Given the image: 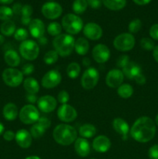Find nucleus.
Listing matches in <instances>:
<instances>
[{
	"instance_id": "nucleus-39",
	"label": "nucleus",
	"mask_w": 158,
	"mask_h": 159,
	"mask_svg": "<svg viewBox=\"0 0 158 159\" xmlns=\"http://www.w3.org/2000/svg\"><path fill=\"white\" fill-rule=\"evenodd\" d=\"M140 46L145 51H153L155 48L154 42L148 37H143L140 40Z\"/></svg>"
},
{
	"instance_id": "nucleus-36",
	"label": "nucleus",
	"mask_w": 158,
	"mask_h": 159,
	"mask_svg": "<svg viewBox=\"0 0 158 159\" xmlns=\"http://www.w3.org/2000/svg\"><path fill=\"white\" fill-rule=\"evenodd\" d=\"M13 16V11L8 6H1L0 7V20L7 21L10 20Z\"/></svg>"
},
{
	"instance_id": "nucleus-9",
	"label": "nucleus",
	"mask_w": 158,
	"mask_h": 159,
	"mask_svg": "<svg viewBox=\"0 0 158 159\" xmlns=\"http://www.w3.org/2000/svg\"><path fill=\"white\" fill-rule=\"evenodd\" d=\"M99 80V73L96 68L89 67L84 71L81 79V86L85 89H92L97 85Z\"/></svg>"
},
{
	"instance_id": "nucleus-4",
	"label": "nucleus",
	"mask_w": 158,
	"mask_h": 159,
	"mask_svg": "<svg viewBox=\"0 0 158 159\" xmlns=\"http://www.w3.org/2000/svg\"><path fill=\"white\" fill-rule=\"evenodd\" d=\"M62 26L70 35H74L81 32L83 29V21L78 16L68 13L62 19Z\"/></svg>"
},
{
	"instance_id": "nucleus-45",
	"label": "nucleus",
	"mask_w": 158,
	"mask_h": 159,
	"mask_svg": "<svg viewBox=\"0 0 158 159\" xmlns=\"http://www.w3.org/2000/svg\"><path fill=\"white\" fill-rule=\"evenodd\" d=\"M37 123H38L40 125H41L42 127H43L44 129H46V130L50 127V124H51V122L50 120V119L46 118V116H42V117H40Z\"/></svg>"
},
{
	"instance_id": "nucleus-55",
	"label": "nucleus",
	"mask_w": 158,
	"mask_h": 159,
	"mask_svg": "<svg viewBox=\"0 0 158 159\" xmlns=\"http://www.w3.org/2000/svg\"><path fill=\"white\" fill-rule=\"evenodd\" d=\"M82 63H83L84 66L89 68L90 65H91V60L88 57H84L83 61H82Z\"/></svg>"
},
{
	"instance_id": "nucleus-62",
	"label": "nucleus",
	"mask_w": 158,
	"mask_h": 159,
	"mask_svg": "<svg viewBox=\"0 0 158 159\" xmlns=\"http://www.w3.org/2000/svg\"><path fill=\"white\" fill-rule=\"evenodd\" d=\"M91 159H95V158H91Z\"/></svg>"
},
{
	"instance_id": "nucleus-56",
	"label": "nucleus",
	"mask_w": 158,
	"mask_h": 159,
	"mask_svg": "<svg viewBox=\"0 0 158 159\" xmlns=\"http://www.w3.org/2000/svg\"><path fill=\"white\" fill-rule=\"evenodd\" d=\"M153 58L155 59L156 62H158V45L156 46L154 48L153 51Z\"/></svg>"
},
{
	"instance_id": "nucleus-52",
	"label": "nucleus",
	"mask_w": 158,
	"mask_h": 159,
	"mask_svg": "<svg viewBox=\"0 0 158 159\" xmlns=\"http://www.w3.org/2000/svg\"><path fill=\"white\" fill-rule=\"evenodd\" d=\"M136 4L139 5V6H144L151 2V0H133Z\"/></svg>"
},
{
	"instance_id": "nucleus-5",
	"label": "nucleus",
	"mask_w": 158,
	"mask_h": 159,
	"mask_svg": "<svg viewBox=\"0 0 158 159\" xmlns=\"http://www.w3.org/2000/svg\"><path fill=\"white\" fill-rule=\"evenodd\" d=\"M19 50H20V55L28 61L35 60L40 54V48L38 43L32 40H26L22 42Z\"/></svg>"
},
{
	"instance_id": "nucleus-7",
	"label": "nucleus",
	"mask_w": 158,
	"mask_h": 159,
	"mask_svg": "<svg viewBox=\"0 0 158 159\" xmlns=\"http://www.w3.org/2000/svg\"><path fill=\"white\" fill-rule=\"evenodd\" d=\"M2 77L3 82L9 87H17L23 82V75L22 71L14 68L5 69Z\"/></svg>"
},
{
	"instance_id": "nucleus-30",
	"label": "nucleus",
	"mask_w": 158,
	"mask_h": 159,
	"mask_svg": "<svg viewBox=\"0 0 158 159\" xmlns=\"http://www.w3.org/2000/svg\"><path fill=\"white\" fill-rule=\"evenodd\" d=\"M118 95L122 99H129L133 94V88L129 84H122L117 88Z\"/></svg>"
},
{
	"instance_id": "nucleus-60",
	"label": "nucleus",
	"mask_w": 158,
	"mask_h": 159,
	"mask_svg": "<svg viewBox=\"0 0 158 159\" xmlns=\"http://www.w3.org/2000/svg\"><path fill=\"white\" fill-rule=\"evenodd\" d=\"M25 159H40V158H39L38 156H29L26 158Z\"/></svg>"
},
{
	"instance_id": "nucleus-14",
	"label": "nucleus",
	"mask_w": 158,
	"mask_h": 159,
	"mask_svg": "<svg viewBox=\"0 0 158 159\" xmlns=\"http://www.w3.org/2000/svg\"><path fill=\"white\" fill-rule=\"evenodd\" d=\"M110 55L111 53L109 49L105 44L99 43L94 46L92 50V57L97 63L102 64L108 61V59L110 58Z\"/></svg>"
},
{
	"instance_id": "nucleus-27",
	"label": "nucleus",
	"mask_w": 158,
	"mask_h": 159,
	"mask_svg": "<svg viewBox=\"0 0 158 159\" xmlns=\"http://www.w3.org/2000/svg\"><path fill=\"white\" fill-rule=\"evenodd\" d=\"M96 127L90 124H85L81 126L79 128V134L83 138H91L96 134Z\"/></svg>"
},
{
	"instance_id": "nucleus-13",
	"label": "nucleus",
	"mask_w": 158,
	"mask_h": 159,
	"mask_svg": "<svg viewBox=\"0 0 158 159\" xmlns=\"http://www.w3.org/2000/svg\"><path fill=\"white\" fill-rule=\"evenodd\" d=\"M124 81V75L122 70L112 69L107 74L105 78V82L107 85L110 88L116 89L120 86Z\"/></svg>"
},
{
	"instance_id": "nucleus-41",
	"label": "nucleus",
	"mask_w": 158,
	"mask_h": 159,
	"mask_svg": "<svg viewBox=\"0 0 158 159\" xmlns=\"http://www.w3.org/2000/svg\"><path fill=\"white\" fill-rule=\"evenodd\" d=\"M70 96L69 94L67 91L63 90V91H60L58 93V96H57V100L61 104H66L67 102L69 101Z\"/></svg>"
},
{
	"instance_id": "nucleus-1",
	"label": "nucleus",
	"mask_w": 158,
	"mask_h": 159,
	"mask_svg": "<svg viewBox=\"0 0 158 159\" xmlns=\"http://www.w3.org/2000/svg\"><path fill=\"white\" fill-rule=\"evenodd\" d=\"M129 132L135 141L139 143H147L154 138L156 124L149 116H141L135 121Z\"/></svg>"
},
{
	"instance_id": "nucleus-50",
	"label": "nucleus",
	"mask_w": 158,
	"mask_h": 159,
	"mask_svg": "<svg viewBox=\"0 0 158 159\" xmlns=\"http://www.w3.org/2000/svg\"><path fill=\"white\" fill-rule=\"evenodd\" d=\"M134 80L136 81V83L139 84V85H143V84L146 83V78L143 74L139 75Z\"/></svg>"
},
{
	"instance_id": "nucleus-38",
	"label": "nucleus",
	"mask_w": 158,
	"mask_h": 159,
	"mask_svg": "<svg viewBox=\"0 0 158 159\" xmlns=\"http://www.w3.org/2000/svg\"><path fill=\"white\" fill-rule=\"evenodd\" d=\"M29 36V33L24 28H19L14 33V38L18 41H25Z\"/></svg>"
},
{
	"instance_id": "nucleus-40",
	"label": "nucleus",
	"mask_w": 158,
	"mask_h": 159,
	"mask_svg": "<svg viewBox=\"0 0 158 159\" xmlns=\"http://www.w3.org/2000/svg\"><path fill=\"white\" fill-rule=\"evenodd\" d=\"M130 61L129 57L128 55L126 54H124V55H121L119 58L117 59V61H116V65L119 68H123Z\"/></svg>"
},
{
	"instance_id": "nucleus-12",
	"label": "nucleus",
	"mask_w": 158,
	"mask_h": 159,
	"mask_svg": "<svg viewBox=\"0 0 158 159\" xmlns=\"http://www.w3.org/2000/svg\"><path fill=\"white\" fill-rule=\"evenodd\" d=\"M57 116L64 123H71L77 118V113L75 109L68 104H62L57 110Z\"/></svg>"
},
{
	"instance_id": "nucleus-15",
	"label": "nucleus",
	"mask_w": 158,
	"mask_h": 159,
	"mask_svg": "<svg viewBox=\"0 0 158 159\" xmlns=\"http://www.w3.org/2000/svg\"><path fill=\"white\" fill-rule=\"evenodd\" d=\"M57 102L52 96H43L37 100V106L43 113H51L57 107Z\"/></svg>"
},
{
	"instance_id": "nucleus-26",
	"label": "nucleus",
	"mask_w": 158,
	"mask_h": 159,
	"mask_svg": "<svg viewBox=\"0 0 158 159\" xmlns=\"http://www.w3.org/2000/svg\"><path fill=\"white\" fill-rule=\"evenodd\" d=\"M74 50L79 55H85L89 50V43L85 37H79L74 43Z\"/></svg>"
},
{
	"instance_id": "nucleus-34",
	"label": "nucleus",
	"mask_w": 158,
	"mask_h": 159,
	"mask_svg": "<svg viewBox=\"0 0 158 159\" xmlns=\"http://www.w3.org/2000/svg\"><path fill=\"white\" fill-rule=\"evenodd\" d=\"M59 57V54L55 50H51L46 52L43 57V61L46 65H54L57 61Z\"/></svg>"
},
{
	"instance_id": "nucleus-51",
	"label": "nucleus",
	"mask_w": 158,
	"mask_h": 159,
	"mask_svg": "<svg viewBox=\"0 0 158 159\" xmlns=\"http://www.w3.org/2000/svg\"><path fill=\"white\" fill-rule=\"evenodd\" d=\"M26 100L30 103H35L37 101V97L36 94H27L26 96Z\"/></svg>"
},
{
	"instance_id": "nucleus-29",
	"label": "nucleus",
	"mask_w": 158,
	"mask_h": 159,
	"mask_svg": "<svg viewBox=\"0 0 158 159\" xmlns=\"http://www.w3.org/2000/svg\"><path fill=\"white\" fill-rule=\"evenodd\" d=\"M15 30L16 29H15V23L11 20L4 21L0 26V31H1L2 34L3 36H6V37H9V36L14 34Z\"/></svg>"
},
{
	"instance_id": "nucleus-10",
	"label": "nucleus",
	"mask_w": 158,
	"mask_h": 159,
	"mask_svg": "<svg viewBox=\"0 0 158 159\" xmlns=\"http://www.w3.org/2000/svg\"><path fill=\"white\" fill-rule=\"evenodd\" d=\"M61 75L57 70H50L47 71L42 78V86L45 89H54L61 82Z\"/></svg>"
},
{
	"instance_id": "nucleus-47",
	"label": "nucleus",
	"mask_w": 158,
	"mask_h": 159,
	"mask_svg": "<svg viewBox=\"0 0 158 159\" xmlns=\"http://www.w3.org/2000/svg\"><path fill=\"white\" fill-rule=\"evenodd\" d=\"M88 5L92 9H99L102 6V0H86Z\"/></svg>"
},
{
	"instance_id": "nucleus-57",
	"label": "nucleus",
	"mask_w": 158,
	"mask_h": 159,
	"mask_svg": "<svg viewBox=\"0 0 158 159\" xmlns=\"http://www.w3.org/2000/svg\"><path fill=\"white\" fill-rule=\"evenodd\" d=\"M13 1L14 0H0V3L4 5H9L11 4Z\"/></svg>"
},
{
	"instance_id": "nucleus-31",
	"label": "nucleus",
	"mask_w": 158,
	"mask_h": 159,
	"mask_svg": "<svg viewBox=\"0 0 158 159\" xmlns=\"http://www.w3.org/2000/svg\"><path fill=\"white\" fill-rule=\"evenodd\" d=\"M80 72L81 67L77 62H72V63L69 64L68 68H67V74H68V77L71 78V79H74L77 78Z\"/></svg>"
},
{
	"instance_id": "nucleus-2",
	"label": "nucleus",
	"mask_w": 158,
	"mask_h": 159,
	"mask_svg": "<svg viewBox=\"0 0 158 159\" xmlns=\"http://www.w3.org/2000/svg\"><path fill=\"white\" fill-rule=\"evenodd\" d=\"M77 132L69 124H59L53 130V138L57 144L63 146L71 145L77 139Z\"/></svg>"
},
{
	"instance_id": "nucleus-28",
	"label": "nucleus",
	"mask_w": 158,
	"mask_h": 159,
	"mask_svg": "<svg viewBox=\"0 0 158 159\" xmlns=\"http://www.w3.org/2000/svg\"><path fill=\"white\" fill-rule=\"evenodd\" d=\"M102 2L110 10L117 11L125 7L126 0H102Z\"/></svg>"
},
{
	"instance_id": "nucleus-20",
	"label": "nucleus",
	"mask_w": 158,
	"mask_h": 159,
	"mask_svg": "<svg viewBox=\"0 0 158 159\" xmlns=\"http://www.w3.org/2000/svg\"><path fill=\"white\" fill-rule=\"evenodd\" d=\"M112 127L115 131L117 132L119 134L122 136V139L125 140V141L127 139L128 134L130 131V128L126 121L124 120L122 118L117 117L113 120Z\"/></svg>"
},
{
	"instance_id": "nucleus-18",
	"label": "nucleus",
	"mask_w": 158,
	"mask_h": 159,
	"mask_svg": "<svg viewBox=\"0 0 158 159\" xmlns=\"http://www.w3.org/2000/svg\"><path fill=\"white\" fill-rule=\"evenodd\" d=\"M15 140L16 144L22 148H28L32 144V136L25 129H20L15 133Z\"/></svg>"
},
{
	"instance_id": "nucleus-58",
	"label": "nucleus",
	"mask_w": 158,
	"mask_h": 159,
	"mask_svg": "<svg viewBox=\"0 0 158 159\" xmlns=\"http://www.w3.org/2000/svg\"><path fill=\"white\" fill-rule=\"evenodd\" d=\"M4 130H5L4 125L0 122V136H1L2 134H3V133H4Z\"/></svg>"
},
{
	"instance_id": "nucleus-16",
	"label": "nucleus",
	"mask_w": 158,
	"mask_h": 159,
	"mask_svg": "<svg viewBox=\"0 0 158 159\" xmlns=\"http://www.w3.org/2000/svg\"><path fill=\"white\" fill-rule=\"evenodd\" d=\"M83 34L88 39L97 40L102 37V29L95 23H88L83 27Z\"/></svg>"
},
{
	"instance_id": "nucleus-6",
	"label": "nucleus",
	"mask_w": 158,
	"mask_h": 159,
	"mask_svg": "<svg viewBox=\"0 0 158 159\" xmlns=\"http://www.w3.org/2000/svg\"><path fill=\"white\" fill-rule=\"evenodd\" d=\"M136 40L133 34L124 33L118 35L113 41V46L119 51H131L135 46Z\"/></svg>"
},
{
	"instance_id": "nucleus-37",
	"label": "nucleus",
	"mask_w": 158,
	"mask_h": 159,
	"mask_svg": "<svg viewBox=\"0 0 158 159\" xmlns=\"http://www.w3.org/2000/svg\"><path fill=\"white\" fill-rule=\"evenodd\" d=\"M141 27H142V22L139 19H135L133 20L129 23L128 26L129 31L132 34H136L140 30Z\"/></svg>"
},
{
	"instance_id": "nucleus-11",
	"label": "nucleus",
	"mask_w": 158,
	"mask_h": 159,
	"mask_svg": "<svg viewBox=\"0 0 158 159\" xmlns=\"http://www.w3.org/2000/svg\"><path fill=\"white\" fill-rule=\"evenodd\" d=\"M41 12L43 15L49 20H55L60 16L63 9L59 3L54 2H46L42 6Z\"/></svg>"
},
{
	"instance_id": "nucleus-24",
	"label": "nucleus",
	"mask_w": 158,
	"mask_h": 159,
	"mask_svg": "<svg viewBox=\"0 0 158 159\" xmlns=\"http://www.w3.org/2000/svg\"><path fill=\"white\" fill-rule=\"evenodd\" d=\"M4 60L9 66L12 68L17 67L20 64V57L14 50H8L4 54Z\"/></svg>"
},
{
	"instance_id": "nucleus-33",
	"label": "nucleus",
	"mask_w": 158,
	"mask_h": 159,
	"mask_svg": "<svg viewBox=\"0 0 158 159\" xmlns=\"http://www.w3.org/2000/svg\"><path fill=\"white\" fill-rule=\"evenodd\" d=\"M46 31H47V33L50 36L57 37V36L60 35L61 34L62 26L57 22H52V23H50L47 26Z\"/></svg>"
},
{
	"instance_id": "nucleus-43",
	"label": "nucleus",
	"mask_w": 158,
	"mask_h": 159,
	"mask_svg": "<svg viewBox=\"0 0 158 159\" xmlns=\"http://www.w3.org/2000/svg\"><path fill=\"white\" fill-rule=\"evenodd\" d=\"M21 71L23 75H29L34 71V66L32 64H26L23 66Z\"/></svg>"
},
{
	"instance_id": "nucleus-61",
	"label": "nucleus",
	"mask_w": 158,
	"mask_h": 159,
	"mask_svg": "<svg viewBox=\"0 0 158 159\" xmlns=\"http://www.w3.org/2000/svg\"><path fill=\"white\" fill-rule=\"evenodd\" d=\"M155 124L158 126V114L156 116V118H155Z\"/></svg>"
},
{
	"instance_id": "nucleus-53",
	"label": "nucleus",
	"mask_w": 158,
	"mask_h": 159,
	"mask_svg": "<svg viewBox=\"0 0 158 159\" xmlns=\"http://www.w3.org/2000/svg\"><path fill=\"white\" fill-rule=\"evenodd\" d=\"M31 20V17H21V22L23 25H29Z\"/></svg>"
},
{
	"instance_id": "nucleus-49",
	"label": "nucleus",
	"mask_w": 158,
	"mask_h": 159,
	"mask_svg": "<svg viewBox=\"0 0 158 159\" xmlns=\"http://www.w3.org/2000/svg\"><path fill=\"white\" fill-rule=\"evenodd\" d=\"M22 8H23V6H21V4H20V3H15L12 9V11H13V13L17 14V15H20V14H21Z\"/></svg>"
},
{
	"instance_id": "nucleus-35",
	"label": "nucleus",
	"mask_w": 158,
	"mask_h": 159,
	"mask_svg": "<svg viewBox=\"0 0 158 159\" xmlns=\"http://www.w3.org/2000/svg\"><path fill=\"white\" fill-rule=\"evenodd\" d=\"M45 131H46V129L43 128L41 125L38 124V123H36L33 125L32 126L30 129V134L32 136V138H40L44 134Z\"/></svg>"
},
{
	"instance_id": "nucleus-23",
	"label": "nucleus",
	"mask_w": 158,
	"mask_h": 159,
	"mask_svg": "<svg viewBox=\"0 0 158 159\" xmlns=\"http://www.w3.org/2000/svg\"><path fill=\"white\" fill-rule=\"evenodd\" d=\"M2 113L3 116L6 120H14L16 119L19 114L18 107H16L15 104L12 103V102H9L3 107Z\"/></svg>"
},
{
	"instance_id": "nucleus-8",
	"label": "nucleus",
	"mask_w": 158,
	"mask_h": 159,
	"mask_svg": "<svg viewBox=\"0 0 158 159\" xmlns=\"http://www.w3.org/2000/svg\"><path fill=\"white\" fill-rule=\"evenodd\" d=\"M19 116L21 120L25 124H34L38 121L40 116V113L36 107L31 104L24 106L20 110Z\"/></svg>"
},
{
	"instance_id": "nucleus-3",
	"label": "nucleus",
	"mask_w": 158,
	"mask_h": 159,
	"mask_svg": "<svg viewBox=\"0 0 158 159\" xmlns=\"http://www.w3.org/2000/svg\"><path fill=\"white\" fill-rule=\"evenodd\" d=\"M75 40L71 35L68 34H60L54 37L53 46L60 57H68L71 55L74 49Z\"/></svg>"
},
{
	"instance_id": "nucleus-42",
	"label": "nucleus",
	"mask_w": 158,
	"mask_h": 159,
	"mask_svg": "<svg viewBox=\"0 0 158 159\" xmlns=\"http://www.w3.org/2000/svg\"><path fill=\"white\" fill-rule=\"evenodd\" d=\"M33 9L30 5H25L23 6L21 11V15L23 17H31Z\"/></svg>"
},
{
	"instance_id": "nucleus-21",
	"label": "nucleus",
	"mask_w": 158,
	"mask_h": 159,
	"mask_svg": "<svg viewBox=\"0 0 158 159\" xmlns=\"http://www.w3.org/2000/svg\"><path fill=\"white\" fill-rule=\"evenodd\" d=\"M74 149L77 155L80 157L85 158L90 154L91 147L88 140L83 138H79L74 141Z\"/></svg>"
},
{
	"instance_id": "nucleus-54",
	"label": "nucleus",
	"mask_w": 158,
	"mask_h": 159,
	"mask_svg": "<svg viewBox=\"0 0 158 159\" xmlns=\"http://www.w3.org/2000/svg\"><path fill=\"white\" fill-rule=\"evenodd\" d=\"M37 40H38V43H40V45H45L47 43V39H46V37H44V36L40 37V38L37 39Z\"/></svg>"
},
{
	"instance_id": "nucleus-32",
	"label": "nucleus",
	"mask_w": 158,
	"mask_h": 159,
	"mask_svg": "<svg viewBox=\"0 0 158 159\" xmlns=\"http://www.w3.org/2000/svg\"><path fill=\"white\" fill-rule=\"evenodd\" d=\"M88 6L86 0H74L72 5V9L76 14H81L85 12Z\"/></svg>"
},
{
	"instance_id": "nucleus-17",
	"label": "nucleus",
	"mask_w": 158,
	"mask_h": 159,
	"mask_svg": "<svg viewBox=\"0 0 158 159\" xmlns=\"http://www.w3.org/2000/svg\"><path fill=\"white\" fill-rule=\"evenodd\" d=\"M92 148L95 152L105 153L111 148V141L105 135H99L93 140Z\"/></svg>"
},
{
	"instance_id": "nucleus-59",
	"label": "nucleus",
	"mask_w": 158,
	"mask_h": 159,
	"mask_svg": "<svg viewBox=\"0 0 158 159\" xmlns=\"http://www.w3.org/2000/svg\"><path fill=\"white\" fill-rule=\"evenodd\" d=\"M5 42V37L2 34H0V46L2 45Z\"/></svg>"
},
{
	"instance_id": "nucleus-48",
	"label": "nucleus",
	"mask_w": 158,
	"mask_h": 159,
	"mask_svg": "<svg viewBox=\"0 0 158 159\" xmlns=\"http://www.w3.org/2000/svg\"><path fill=\"white\" fill-rule=\"evenodd\" d=\"M15 135L13 131L12 130H6L3 133V138L7 141H11L13 139H15Z\"/></svg>"
},
{
	"instance_id": "nucleus-19",
	"label": "nucleus",
	"mask_w": 158,
	"mask_h": 159,
	"mask_svg": "<svg viewBox=\"0 0 158 159\" xmlns=\"http://www.w3.org/2000/svg\"><path fill=\"white\" fill-rule=\"evenodd\" d=\"M29 30L31 36L39 39L43 37L45 33V26L43 22L40 19H33L29 24Z\"/></svg>"
},
{
	"instance_id": "nucleus-25",
	"label": "nucleus",
	"mask_w": 158,
	"mask_h": 159,
	"mask_svg": "<svg viewBox=\"0 0 158 159\" xmlns=\"http://www.w3.org/2000/svg\"><path fill=\"white\" fill-rule=\"evenodd\" d=\"M23 87L28 94H37L40 90L38 82L31 77L27 78L23 81Z\"/></svg>"
},
{
	"instance_id": "nucleus-22",
	"label": "nucleus",
	"mask_w": 158,
	"mask_h": 159,
	"mask_svg": "<svg viewBox=\"0 0 158 159\" xmlns=\"http://www.w3.org/2000/svg\"><path fill=\"white\" fill-rule=\"evenodd\" d=\"M122 71L124 76L130 80H134L139 75L142 74V68L138 64L133 61H129L123 68Z\"/></svg>"
},
{
	"instance_id": "nucleus-46",
	"label": "nucleus",
	"mask_w": 158,
	"mask_h": 159,
	"mask_svg": "<svg viewBox=\"0 0 158 159\" xmlns=\"http://www.w3.org/2000/svg\"><path fill=\"white\" fill-rule=\"evenodd\" d=\"M150 36L153 40H158V23L153 24L150 29Z\"/></svg>"
},
{
	"instance_id": "nucleus-44",
	"label": "nucleus",
	"mask_w": 158,
	"mask_h": 159,
	"mask_svg": "<svg viewBox=\"0 0 158 159\" xmlns=\"http://www.w3.org/2000/svg\"><path fill=\"white\" fill-rule=\"evenodd\" d=\"M148 155L150 159H158V144L153 145L149 149Z\"/></svg>"
}]
</instances>
